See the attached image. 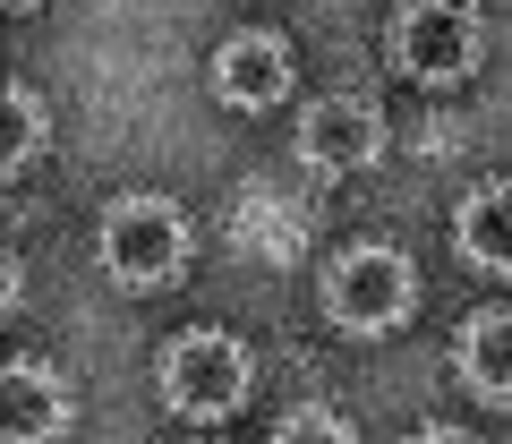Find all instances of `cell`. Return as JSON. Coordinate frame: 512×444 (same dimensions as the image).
<instances>
[{
    "label": "cell",
    "mask_w": 512,
    "mask_h": 444,
    "mask_svg": "<svg viewBox=\"0 0 512 444\" xmlns=\"http://www.w3.org/2000/svg\"><path fill=\"white\" fill-rule=\"evenodd\" d=\"M410 299H419V274H410L402 248H350L325 274V316L342 333H393L410 316Z\"/></svg>",
    "instance_id": "6da1fadb"
},
{
    "label": "cell",
    "mask_w": 512,
    "mask_h": 444,
    "mask_svg": "<svg viewBox=\"0 0 512 444\" xmlns=\"http://www.w3.org/2000/svg\"><path fill=\"white\" fill-rule=\"evenodd\" d=\"M103 265L111 282H128V291H154V282H171L188 265V222L180 205L163 197H120L103 214Z\"/></svg>",
    "instance_id": "7a4b0ae2"
},
{
    "label": "cell",
    "mask_w": 512,
    "mask_h": 444,
    "mask_svg": "<svg viewBox=\"0 0 512 444\" xmlns=\"http://www.w3.org/2000/svg\"><path fill=\"white\" fill-rule=\"evenodd\" d=\"M478 43H487V26H478L470 0H410L402 18H393V60H402L419 86H453V77L478 69Z\"/></svg>",
    "instance_id": "3957f363"
},
{
    "label": "cell",
    "mask_w": 512,
    "mask_h": 444,
    "mask_svg": "<svg viewBox=\"0 0 512 444\" xmlns=\"http://www.w3.org/2000/svg\"><path fill=\"white\" fill-rule=\"evenodd\" d=\"M163 402L188 419H231L248 402V351L231 333H180L163 351Z\"/></svg>",
    "instance_id": "277c9868"
},
{
    "label": "cell",
    "mask_w": 512,
    "mask_h": 444,
    "mask_svg": "<svg viewBox=\"0 0 512 444\" xmlns=\"http://www.w3.org/2000/svg\"><path fill=\"white\" fill-rule=\"evenodd\" d=\"M376 154H384V120L359 94H333V103H316L299 120V163L308 171H367Z\"/></svg>",
    "instance_id": "5b68a950"
},
{
    "label": "cell",
    "mask_w": 512,
    "mask_h": 444,
    "mask_svg": "<svg viewBox=\"0 0 512 444\" xmlns=\"http://www.w3.org/2000/svg\"><path fill=\"white\" fill-rule=\"evenodd\" d=\"M214 94L239 111H265L291 94V52H282V35H231L214 52Z\"/></svg>",
    "instance_id": "8992f818"
},
{
    "label": "cell",
    "mask_w": 512,
    "mask_h": 444,
    "mask_svg": "<svg viewBox=\"0 0 512 444\" xmlns=\"http://www.w3.org/2000/svg\"><path fill=\"white\" fill-rule=\"evenodd\" d=\"M60 427H69V393H60V376L43 368H9V402H0V436L9 444H52Z\"/></svg>",
    "instance_id": "52a82bcc"
},
{
    "label": "cell",
    "mask_w": 512,
    "mask_h": 444,
    "mask_svg": "<svg viewBox=\"0 0 512 444\" xmlns=\"http://www.w3.org/2000/svg\"><path fill=\"white\" fill-rule=\"evenodd\" d=\"M453 240H461V257H470L478 274H512V180L478 188V197L461 205V214H453Z\"/></svg>",
    "instance_id": "ba28073f"
},
{
    "label": "cell",
    "mask_w": 512,
    "mask_h": 444,
    "mask_svg": "<svg viewBox=\"0 0 512 444\" xmlns=\"http://www.w3.org/2000/svg\"><path fill=\"white\" fill-rule=\"evenodd\" d=\"M461 385L478 402H512V308H487L461 325Z\"/></svg>",
    "instance_id": "9c48e42d"
},
{
    "label": "cell",
    "mask_w": 512,
    "mask_h": 444,
    "mask_svg": "<svg viewBox=\"0 0 512 444\" xmlns=\"http://www.w3.org/2000/svg\"><path fill=\"white\" fill-rule=\"evenodd\" d=\"M35 137H43V103H35V86H9V180L35 163Z\"/></svg>",
    "instance_id": "30bf717a"
},
{
    "label": "cell",
    "mask_w": 512,
    "mask_h": 444,
    "mask_svg": "<svg viewBox=\"0 0 512 444\" xmlns=\"http://www.w3.org/2000/svg\"><path fill=\"white\" fill-rule=\"evenodd\" d=\"M274 444H350V419L325 410V402H308V410H291V419L274 427Z\"/></svg>",
    "instance_id": "8fae6325"
},
{
    "label": "cell",
    "mask_w": 512,
    "mask_h": 444,
    "mask_svg": "<svg viewBox=\"0 0 512 444\" xmlns=\"http://www.w3.org/2000/svg\"><path fill=\"white\" fill-rule=\"evenodd\" d=\"M410 444H470L461 427H427V436H410Z\"/></svg>",
    "instance_id": "7c38bea8"
},
{
    "label": "cell",
    "mask_w": 512,
    "mask_h": 444,
    "mask_svg": "<svg viewBox=\"0 0 512 444\" xmlns=\"http://www.w3.org/2000/svg\"><path fill=\"white\" fill-rule=\"evenodd\" d=\"M9 9H35V0H9Z\"/></svg>",
    "instance_id": "4fadbf2b"
}]
</instances>
